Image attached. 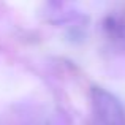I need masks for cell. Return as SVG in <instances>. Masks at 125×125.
<instances>
[{
    "instance_id": "cell-1",
    "label": "cell",
    "mask_w": 125,
    "mask_h": 125,
    "mask_svg": "<svg viewBox=\"0 0 125 125\" xmlns=\"http://www.w3.org/2000/svg\"><path fill=\"white\" fill-rule=\"evenodd\" d=\"M90 100L98 125H125L124 106L111 92L101 87H92Z\"/></svg>"
}]
</instances>
